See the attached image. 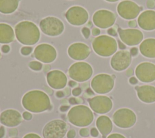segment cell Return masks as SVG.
Here are the masks:
<instances>
[{
    "label": "cell",
    "instance_id": "obj_51",
    "mask_svg": "<svg viewBox=\"0 0 155 138\" xmlns=\"http://www.w3.org/2000/svg\"><path fill=\"white\" fill-rule=\"evenodd\" d=\"M127 74H128V75H131V74H133V71H132L131 69H129V70H128V71H127Z\"/></svg>",
    "mask_w": 155,
    "mask_h": 138
},
{
    "label": "cell",
    "instance_id": "obj_28",
    "mask_svg": "<svg viewBox=\"0 0 155 138\" xmlns=\"http://www.w3.org/2000/svg\"><path fill=\"white\" fill-rule=\"evenodd\" d=\"M32 51V48L30 47H24L21 48V52L24 55H28Z\"/></svg>",
    "mask_w": 155,
    "mask_h": 138
},
{
    "label": "cell",
    "instance_id": "obj_27",
    "mask_svg": "<svg viewBox=\"0 0 155 138\" xmlns=\"http://www.w3.org/2000/svg\"><path fill=\"white\" fill-rule=\"evenodd\" d=\"M42 64L37 61H32L29 63V67L33 70H40L42 68Z\"/></svg>",
    "mask_w": 155,
    "mask_h": 138
},
{
    "label": "cell",
    "instance_id": "obj_18",
    "mask_svg": "<svg viewBox=\"0 0 155 138\" xmlns=\"http://www.w3.org/2000/svg\"><path fill=\"white\" fill-rule=\"evenodd\" d=\"M90 49L83 43H74L71 45L68 49V55L75 60H83L90 54Z\"/></svg>",
    "mask_w": 155,
    "mask_h": 138
},
{
    "label": "cell",
    "instance_id": "obj_23",
    "mask_svg": "<svg viewBox=\"0 0 155 138\" xmlns=\"http://www.w3.org/2000/svg\"><path fill=\"white\" fill-rule=\"evenodd\" d=\"M141 54L149 58H155V39L148 38L144 40L140 45Z\"/></svg>",
    "mask_w": 155,
    "mask_h": 138
},
{
    "label": "cell",
    "instance_id": "obj_29",
    "mask_svg": "<svg viewBox=\"0 0 155 138\" xmlns=\"http://www.w3.org/2000/svg\"><path fill=\"white\" fill-rule=\"evenodd\" d=\"M79 134L82 137H87L89 135V130L87 128H81L79 131Z\"/></svg>",
    "mask_w": 155,
    "mask_h": 138
},
{
    "label": "cell",
    "instance_id": "obj_36",
    "mask_svg": "<svg viewBox=\"0 0 155 138\" xmlns=\"http://www.w3.org/2000/svg\"><path fill=\"white\" fill-rule=\"evenodd\" d=\"M81 89L80 88H76L73 89L72 91V94L75 96L79 95L81 94Z\"/></svg>",
    "mask_w": 155,
    "mask_h": 138
},
{
    "label": "cell",
    "instance_id": "obj_48",
    "mask_svg": "<svg viewBox=\"0 0 155 138\" xmlns=\"http://www.w3.org/2000/svg\"><path fill=\"white\" fill-rule=\"evenodd\" d=\"M68 109V107H67V106H62V107L60 108V110H61V111H67Z\"/></svg>",
    "mask_w": 155,
    "mask_h": 138
},
{
    "label": "cell",
    "instance_id": "obj_1",
    "mask_svg": "<svg viewBox=\"0 0 155 138\" xmlns=\"http://www.w3.org/2000/svg\"><path fill=\"white\" fill-rule=\"evenodd\" d=\"M23 107L33 113H40L51 107L48 96L43 91L33 90L27 93L22 98Z\"/></svg>",
    "mask_w": 155,
    "mask_h": 138
},
{
    "label": "cell",
    "instance_id": "obj_21",
    "mask_svg": "<svg viewBox=\"0 0 155 138\" xmlns=\"http://www.w3.org/2000/svg\"><path fill=\"white\" fill-rule=\"evenodd\" d=\"M137 22L139 27L145 30L155 29V11L146 10L139 16Z\"/></svg>",
    "mask_w": 155,
    "mask_h": 138
},
{
    "label": "cell",
    "instance_id": "obj_12",
    "mask_svg": "<svg viewBox=\"0 0 155 138\" xmlns=\"http://www.w3.org/2000/svg\"><path fill=\"white\" fill-rule=\"evenodd\" d=\"M136 77L143 82H151L155 80V65L151 62L139 64L135 70Z\"/></svg>",
    "mask_w": 155,
    "mask_h": 138
},
{
    "label": "cell",
    "instance_id": "obj_25",
    "mask_svg": "<svg viewBox=\"0 0 155 138\" xmlns=\"http://www.w3.org/2000/svg\"><path fill=\"white\" fill-rule=\"evenodd\" d=\"M14 38V31L11 26L6 24H0V43H10L13 41Z\"/></svg>",
    "mask_w": 155,
    "mask_h": 138
},
{
    "label": "cell",
    "instance_id": "obj_2",
    "mask_svg": "<svg viewBox=\"0 0 155 138\" xmlns=\"http://www.w3.org/2000/svg\"><path fill=\"white\" fill-rule=\"evenodd\" d=\"M17 39L25 45H33L39 39L40 32L37 26L30 21H22L15 27Z\"/></svg>",
    "mask_w": 155,
    "mask_h": 138
},
{
    "label": "cell",
    "instance_id": "obj_39",
    "mask_svg": "<svg viewBox=\"0 0 155 138\" xmlns=\"http://www.w3.org/2000/svg\"><path fill=\"white\" fill-rule=\"evenodd\" d=\"M10 50V47L8 45H4L2 47V51L4 53H8Z\"/></svg>",
    "mask_w": 155,
    "mask_h": 138
},
{
    "label": "cell",
    "instance_id": "obj_35",
    "mask_svg": "<svg viewBox=\"0 0 155 138\" xmlns=\"http://www.w3.org/2000/svg\"><path fill=\"white\" fill-rule=\"evenodd\" d=\"M24 138H41V137L38 134H36L34 133H30L25 135L24 137Z\"/></svg>",
    "mask_w": 155,
    "mask_h": 138
},
{
    "label": "cell",
    "instance_id": "obj_5",
    "mask_svg": "<svg viewBox=\"0 0 155 138\" xmlns=\"http://www.w3.org/2000/svg\"><path fill=\"white\" fill-rule=\"evenodd\" d=\"M113 120L115 125L122 128L131 127L136 122L135 113L129 108H120L114 112Z\"/></svg>",
    "mask_w": 155,
    "mask_h": 138
},
{
    "label": "cell",
    "instance_id": "obj_11",
    "mask_svg": "<svg viewBox=\"0 0 155 138\" xmlns=\"http://www.w3.org/2000/svg\"><path fill=\"white\" fill-rule=\"evenodd\" d=\"M119 15L125 19H131L136 18L140 10V7L131 1H121L117 5Z\"/></svg>",
    "mask_w": 155,
    "mask_h": 138
},
{
    "label": "cell",
    "instance_id": "obj_30",
    "mask_svg": "<svg viewBox=\"0 0 155 138\" xmlns=\"http://www.w3.org/2000/svg\"><path fill=\"white\" fill-rule=\"evenodd\" d=\"M82 33L83 35L85 36V38H88L90 36V31L89 28H88L87 27H84L82 29Z\"/></svg>",
    "mask_w": 155,
    "mask_h": 138
},
{
    "label": "cell",
    "instance_id": "obj_38",
    "mask_svg": "<svg viewBox=\"0 0 155 138\" xmlns=\"http://www.w3.org/2000/svg\"><path fill=\"white\" fill-rule=\"evenodd\" d=\"M101 31L99 28H94L93 30H92V34L93 36H97L98 34H99Z\"/></svg>",
    "mask_w": 155,
    "mask_h": 138
},
{
    "label": "cell",
    "instance_id": "obj_14",
    "mask_svg": "<svg viewBox=\"0 0 155 138\" xmlns=\"http://www.w3.org/2000/svg\"><path fill=\"white\" fill-rule=\"evenodd\" d=\"M35 58L44 63L53 62L56 58V51L51 45L42 44L38 45L34 51Z\"/></svg>",
    "mask_w": 155,
    "mask_h": 138
},
{
    "label": "cell",
    "instance_id": "obj_47",
    "mask_svg": "<svg viewBox=\"0 0 155 138\" xmlns=\"http://www.w3.org/2000/svg\"><path fill=\"white\" fill-rule=\"evenodd\" d=\"M64 93L62 91H59L56 93V96L58 97H61L62 96H64Z\"/></svg>",
    "mask_w": 155,
    "mask_h": 138
},
{
    "label": "cell",
    "instance_id": "obj_34",
    "mask_svg": "<svg viewBox=\"0 0 155 138\" xmlns=\"http://www.w3.org/2000/svg\"><path fill=\"white\" fill-rule=\"evenodd\" d=\"M22 116L24 117V119H25V120H30L32 117V115L31 113H28V112H24L23 114H22Z\"/></svg>",
    "mask_w": 155,
    "mask_h": 138
},
{
    "label": "cell",
    "instance_id": "obj_50",
    "mask_svg": "<svg viewBox=\"0 0 155 138\" xmlns=\"http://www.w3.org/2000/svg\"><path fill=\"white\" fill-rule=\"evenodd\" d=\"M118 43H119V48L120 49H124V48H125V45H124L122 42H120L119 41H118Z\"/></svg>",
    "mask_w": 155,
    "mask_h": 138
},
{
    "label": "cell",
    "instance_id": "obj_26",
    "mask_svg": "<svg viewBox=\"0 0 155 138\" xmlns=\"http://www.w3.org/2000/svg\"><path fill=\"white\" fill-rule=\"evenodd\" d=\"M19 0H0V12L8 14L15 12L18 6Z\"/></svg>",
    "mask_w": 155,
    "mask_h": 138
},
{
    "label": "cell",
    "instance_id": "obj_19",
    "mask_svg": "<svg viewBox=\"0 0 155 138\" xmlns=\"http://www.w3.org/2000/svg\"><path fill=\"white\" fill-rule=\"evenodd\" d=\"M48 85L54 89H61L65 87L67 78L65 74L59 70L49 72L47 76Z\"/></svg>",
    "mask_w": 155,
    "mask_h": 138
},
{
    "label": "cell",
    "instance_id": "obj_20",
    "mask_svg": "<svg viewBox=\"0 0 155 138\" xmlns=\"http://www.w3.org/2000/svg\"><path fill=\"white\" fill-rule=\"evenodd\" d=\"M0 120L2 124L8 126H15L22 121L21 114L15 110H7L3 111L0 116Z\"/></svg>",
    "mask_w": 155,
    "mask_h": 138
},
{
    "label": "cell",
    "instance_id": "obj_40",
    "mask_svg": "<svg viewBox=\"0 0 155 138\" xmlns=\"http://www.w3.org/2000/svg\"><path fill=\"white\" fill-rule=\"evenodd\" d=\"M17 133H18V131H17V130L15 129V128H13V129L10 130V131H9V135H10V136H16V135L17 134Z\"/></svg>",
    "mask_w": 155,
    "mask_h": 138
},
{
    "label": "cell",
    "instance_id": "obj_16",
    "mask_svg": "<svg viewBox=\"0 0 155 138\" xmlns=\"http://www.w3.org/2000/svg\"><path fill=\"white\" fill-rule=\"evenodd\" d=\"M120 39L128 45H136L139 44L143 39L142 31L137 29H118Z\"/></svg>",
    "mask_w": 155,
    "mask_h": 138
},
{
    "label": "cell",
    "instance_id": "obj_9",
    "mask_svg": "<svg viewBox=\"0 0 155 138\" xmlns=\"http://www.w3.org/2000/svg\"><path fill=\"white\" fill-rule=\"evenodd\" d=\"M39 26L44 33L52 36L59 35L64 28L62 22L54 17H47L43 19Z\"/></svg>",
    "mask_w": 155,
    "mask_h": 138
},
{
    "label": "cell",
    "instance_id": "obj_43",
    "mask_svg": "<svg viewBox=\"0 0 155 138\" xmlns=\"http://www.w3.org/2000/svg\"><path fill=\"white\" fill-rule=\"evenodd\" d=\"M128 25H129L130 27H136V25H137L136 21H134V20H131V21H129V22H128Z\"/></svg>",
    "mask_w": 155,
    "mask_h": 138
},
{
    "label": "cell",
    "instance_id": "obj_15",
    "mask_svg": "<svg viewBox=\"0 0 155 138\" xmlns=\"http://www.w3.org/2000/svg\"><path fill=\"white\" fill-rule=\"evenodd\" d=\"M131 62V53L127 50H120L116 52L113 56L110 64L114 70L122 71L130 65Z\"/></svg>",
    "mask_w": 155,
    "mask_h": 138
},
{
    "label": "cell",
    "instance_id": "obj_24",
    "mask_svg": "<svg viewBox=\"0 0 155 138\" xmlns=\"http://www.w3.org/2000/svg\"><path fill=\"white\" fill-rule=\"evenodd\" d=\"M96 126L103 137H105L111 131L113 128L111 120L106 116H101L97 118Z\"/></svg>",
    "mask_w": 155,
    "mask_h": 138
},
{
    "label": "cell",
    "instance_id": "obj_32",
    "mask_svg": "<svg viewBox=\"0 0 155 138\" xmlns=\"http://www.w3.org/2000/svg\"><path fill=\"white\" fill-rule=\"evenodd\" d=\"M107 138H126V137L122 134H120L118 133H114L108 136Z\"/></svg>",
    "mask_w": 155,
    "mask_h": 138
},
{
    "label": "cell",
    "instance_id": "obj_4",
    "mask_svg": "<svg viewBox=\"0 0 155 138\" xmlns=\"http://www.w3.org/2000/svg\"><path fill=\"white\" fill-rule=\"evenodd\" d=\"M92 46L97 54L105 57L112 55L117 48L116 41L107 35H101L96 38L93 41Z\"/></svg>",
    "mask_w": 155,
    "mask_h": 138
},
{
    "label": "cell",
    "instance_id": "obj_37",
    "mask_svg": "<svg viewBox=\"0 0 155 138\" xmlns=\"http://www.w3.org/2000/svg\"><path fill=\"white\" fill-rule=\"evenodd\" d=\"M98 131L97 130L96 128H93L91 130V134L92 136L93 137H97L98 136Z\"/></svg>",
    "mask_w": 155,
    "mask_h": 138
},
{
    "label": "cell",
    "instance_id": "obj_45",
    "mask_svg": "<svg viewBox=\"0 0 155 138\" xmlns=\"http://www.w3.org/2000/svg\"><path fill=\"white\" fill-rule=\"evenodd\" d=\"M5 133V130H4V128L3 126H1L0 127V138H2Z\"/></svg>",
    "mask_w": 155,
    "mask_h": 138
},
{
    "label": "cell",
    "instance_id": "obj_6",
    "mask_svg": "<svg viewBox=\"0 0 155 138\" xmlns=\"http://www.w3.org/2000/svg\"><path fill=\"white\" fill-rule=\"evenodd\" d=\"M70 77L78 82H84L90 78L93 74V69L90 64L84 62L73 64L69 68Z\"/></svg>",
    "mask_w": 155,
    "mask_h": 138
},
{
    "label": "cell",
    "instance_id": "obj_49",
    "mask_svg": "<svg viewBox=\"0 0 155 138\" xmlns=\"http://www.w3.org/2000/svg\"><path fill=\"white\" fill-rule=\"evenodd\" d=\"M77 85V84H76V82H74V81H73V80H71V81H70L69 82V85L70 86V87H74L75 85Z\"/></svg>",
    "mask_w": 155,
    "mask_h": 138
},
{
    "label": "cell",
    "instance_id": "obj_31",
    "mask_svg": "<svg viewBox=\"0 0 155 138\" xmlns=\"http://www.w3.org/2000/svg\"><path fill=\"white\" fill-rule=\"evenodd\" d=\"M147 5L149 8H153L155 7V0H148Z\"/></svg>",
    "mask_w": 155,
    "mask_h": 138
},
{
    "label": "cell",
    "instance_id": "obj_7",
    "mask_svg": "<svg viewBox=\"0 0 155 138\" xmlns=\"http://www.w3.org/2000/svg\"><path fill=\"white\" fill-rule=\"evenodd\" d=\"M91 85L93 90L97 93H107L113 88L114 79L109 74H99L93 78Z\"/></svg>",
    "mask_w": 155,
    "mask_h": 138
},
{
    "label": "cell",
    "instance_id": "obj_8",
    "mask_svg": "<svg viewBox=\"0 0 155 138\" xmlns=\"http://www.w3.org/2000/svg\"><path fill=\"white\" fill-rule=\"evenodd\" d=\"M67 132V124L61 120H54L48 122L44 128V138H63Z\"/></svg>",
    "mask_w": 155,
    "mask_h": 138
},
{
    "label": "cell",
    "instance_id": "obj_53",
    "mask_svg": "<svg viewBox=\"0 0 155 138\" xmlns=\"http://www.w3.org/2000/svg\"><path fill=\"white\" fill-rule=\"evenodd\" d=\"M0 57H1V53H0Z\"/></svg>",
    "mask_w": 155,
    "mask_h": 138
},
{
    "label": "cell",
    "instance_id": "obj_22",
    "mask_svg": "<svg viewBox=\"0 0 155 138\" xmlns=\"http://www.w3.org/2000/svg\"><path fill=\"white\" fill-rule=\"evenodd\" d=\"M139 99L145 103L155 102V87L151 85H142L136 88Z\"/></svg>",
    "mask_w": 155,
    "mask_h": 138
},
{
    "label": "cell",
    "instance_id": "obj_17",
    "mask_svg": "<svg viewBox=\"0 0 155 138\" xmlns=\"http://www.w3.org/2000/svg\"><path fill=\"white\" fill-rule=\"evenodd\" d=\"M91 108L96 113L104 114L110 111L113 107L111 100L105 96H97L90 99Z\"/></svg>",
    "mask_w": 155,
    "mask_h": 138
},
{
    "label": "cell",
    "instance_id": "obj_52",
    "mask_svg": "<svg viewBox=\"0 0 155 138\" xmlns=\"http://www.w3.org/2000/svg\"><path fill=\"white\" fill-rule=\"evenodd\" d=\"M105 1H108V2H116V1H117L118 0H105Z\"/></svg>",
    "mask_w": 155,
    "mask_h": 138
},
{
    "label": "cell",
    "instance_id": "obj_42",
    "mask_svg": "<svg viewBox=\"0 0 155 138\" xmlns=\"http://www.w3.org/2000/svg\"><path fill=\"white\" fill-rule=\"evenodd\" d=\"M108 33L109 34H111V35H113V36H116V30L114 29V28H110L108 30Z\"/></svg>",
    "mask_w": 155,
    "mask_h": 138
},
{
    "label": "cell",
    "instance_id": "obj_10",
    "mask_svg": "<svg viewBox=\"0 0 155 138\" xmlns=\"http://www.w3.org/2000/svg\"><path fill=\"white\" fill-rule=\"evenodd\" d=\"M65 17L71 24L81 25L87 21L88 14L85 8L79 6H74L67 11Z\"/></svg>",
    "mask_w": 155,
    "mask_h": 138
},
{
    "label": "cell",
    "instance_id": "obj_13",
    "mask_svg": "<svg viewBox=\"0 0 155 138\" xmlns=\"http://www.w3.org/2000/svg\"><path fill=\"white\" fill-rule=\"evenodd\" d=\"M115 15L107 10H100L94 13L93 21L97 27L101 28H107L113 25L115 22Z\"/></svg>",
    "mask_w": 155,
    "mask_h": 138
},
{
    "label": "cell",
    "instance_id": "obj_33",
    "mask_svg": "<svg viewBox=\"0 0 155 138\" xmlns=\"http://www.w3.org/2000/svg\"><path fill=\"white\" fill-rule=\"evenodd\" d=\"M75 136H76V131L74 130H70L67 134V138H74Z\"/></svg>",
    "mask_w": 155,
    "mask_h": 138
},
{
    "label": "cell",
    "instance_id": "obj_44",
    "mask_svg": "<svg viewBox=\"0 0 155 138\" xmlns=\"http://www.w3.org/2000/svg\"><path fill=\"white\" fill-rule=\"evenodd\" d=\"M129 82L130 83H131V84H136L137 83V80L136 77H131V78H130L129 79Z\"/></svg>",
    "mask_w": 155,
    "mask_h": 138
},
{
    "label": "cell",
    "instance_id": "obj_46",
    "mask_svg": "<svg viewBox=\"0 0 155 138\" xmlns=\"http://www.w3.org/2000/svg\"><path fill=\"white\" fill-rule=\"evenodd\" d=\"M69 102L71 104H77L78 102L76 100V99L75 98H73V97H71L69 99Z\"/></svg>",
    "mask_w": 155,
    "mask_h": 138
},
{
    "label": "cell",
    "instance_id": "obj_41",
    "mask_svg": "<svg viewBox=\"0 0 155 138\" xmlns=\"http://www.w3.org/2000/svg\"><path fill=\"white\" fill-rule=\"evenodd\" d=\"M130 53H131V54L133 55V56H136L137 53H138V50H137V48H136V47H133L130 50Z\"/></svg>",
    "mask_w": 155,
    "mask_h": 138
},
{
    "label": "cell",
    "instance_id": "obj_3",
    "mask_svg": "<svg viewBox=\"0 0 155 138\" xmlns=\"http://www.w3.org/2000/svg\"><path fill=\"white\" fill-rule=\"evenodd\" d=\"M67 116L69 122L78 126L89 125L94 117L91 110L85 105H77L71 108Z\"/></svg>",
    "mask_w": 155,
    "mask_h": 138
}]
</instances>
